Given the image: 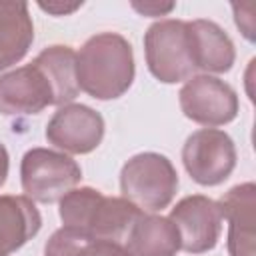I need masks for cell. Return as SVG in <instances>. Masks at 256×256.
I'll list each match as a JSON object with an SVG mask.
<instances>
[{
	"instance_id": "cell-10",
	"label": "cell",
	"mask_w": 256,
	"mask_h": 256,
	"mask_svg": "<svg viewBox=\"0 0 256 256\" xmlns=\"http://www.w3.org/2000/svg\"><path fill=\"white\" fill-rule=\"evenodd\" d=\"M218 206L228 222V254L256 256V186L244 182L230 188Z\"/></svg>"
},
{
	"instance_id": "cell-6",
	"label": "cell",
	"mask_w": 256,
	"mask_h": 256,
	"mask_svg": "<svg viewBox=\"0 0 256 256\" xmlns=\"http://www.w3.org/2000/svg\"><path fill=\"white\" fill-rule=\"evenodd\" d=\"M178 100L184 116L206 128L224 126L238 116L236 90L210 74L188 78L180 88Z\"/></svg>"
},
{
	"instance_id": "cell-16",
	"label": "cell",
	"mask_w": 256,
	"mask_h": 256,
	"mask_svg": "<svg viewBox=\"0 0 256 256\" xmlns=\"http://www.w3.org/2000/svg\"><path fill=\"white\" fill-rule=\"evenodd\" d=\"M124 248L130 256H176L180 250V236L170 218L142 214L124 242Z\"/></svg>"
},
{
	"instance_id": "cell-15",
	"label": "cell",
	"mask_w": 256,
	"mask_h": 256,
	"mask_svg": "<svg viewBox=\"0 0 256 256\" xmlns=\"http://www.w3.org/2000/svg\"><path fill=\"white\" fill-rule=\"evenodd\" d=\"M142 214L144 212L124 196H102L90 216L86 234L96 240L124 244Z\"/></svg>"
},
{
	"instance_id": "cell-24",
	"label": "cell",
	"mask_w": 256,
	"mask_h": 256,
	"mask_svg": "<svg viewBox=\"0 0 256 256\" xmlns=\"http://www.w3.org/2000/svg\"><path fill=\"white\" fill-rule=\"evenodd\" d=\"M0 256H8V254H4V252H0Z\"/></svg>"
},
{
	"instance_id": "cell-5",
	"label": "cell",
	"mask_w": 256,
	"mask_h": 256,
	"mask_svg": "<svg viewBox=\"0 0 256 256\" xmlns=\"http://www.w3.org/2000/svg\"><path fill=\"white\" fill-rule=\"evenodd\" d=\"M182 164L196 184L218 186L236 168L234 140L218 128L196 130L182 146Z\"/></svg>"
},
{
	"instance_id": "cell-18",
	"label": "cell",
	"mask_w": 256,
	"mask_h": 256,
	"mask_svg": "<svg viewBox=\"0 0 256 256\" xmlns=\"http://www.w3.org/2000/svg\"><path fill=\"white\" fill-rule=\"evenodd\" d=\"M88 240L90 236L86 232L62 226L48 238L44 246V256H80V250Z\"/></svg>"
},
{
	"instance_id": "cell-9",
	"label": "cell",
	"mask_w": 256,
	"mask_h": 256,
	"mask_svg": "<svg viewBox=\"0 0 256 256\" xmlns=\"http://www.w3.org/2000/svg\"><path fill=\"white\" fill-rule=\"evenodd\" d=\"M46 106H54L52 90L32 62L0 76V114H38Z\"/></svg>"
},
{
	"instance_id": "cell-7",
	"label": "cell",
	"mask_w": 256,
	"mask_h": 256,
	"mask_svg": "<svg viewBox=\"0 0 256 256\" xmlns=\"http://www.w3.org/2000/svg\"><path fill=\"white\" fill-rule=\"evenodd\" d=\"M178 230L180 250L202 254L218 244L222 232V212L216 200L192 194L182 198L168 216Z\"/></svg>"
},
{
	"instance_id": "cell-17",
	"label": "cell",
	"mask_w": 256,
	"mask_h": 256,
	"mask_svg": "<svg viewBox=\"0 0 256 256\" xmlns=\"http://www.w3.org/2000/svg\"><path fill=\"white\" fill-rule=\"evenodd\" d=\"M104 194L96 188H90V186H84V188H72L68 194H64L58 202H60V220H62V226H68V228H76V230H82L86 232L88 228V222H90V216L96 208V204L100 202Z\"/></svg>"
},
{
	"instance_id": "cell-3",
	"label": "cell",
	"mask_w": 256,
	"mask_h": 256,
	"mask_svg": "<svg viewBox=\"0 0 256 256\" xmlns=\"http://www.w3.org/2000/svg\"><path fill=\"white\" fill-rule=\"evenodd\" d=\"M80 178V164L58 150L32 148L22 156L20 162L22 190L32 202H58L64 194L78 186Z\"/></svg>"
},
{
	"instance_id": "cell-4",
	"label": "cell",
	"mask_w": 256,
	"mask_h": 256,
	"mask_svg": "<svg viewBox=\"0 0 256 256\" xmlns=\"http://www.w3.org/2000/svg\"><path fill=\"white\" fill-rule=\"evenodd\" d=\"M144 54L150 74L164 84L184 82L194 74L184 20L154 22L144 34Z\"/></svg>"
},
{
	"instance_id": "cell-13",
	"label": "cell",
	"mask_w": 256,
	"mask_h": 256,
	"mask_svg": "<svg viewBox=\"0 0 256 256\" xmlns=\"http://www.w3.org/2000/svg\"><path fill=\"white\" fill-rule=\"evenodd\" d=\"M34 40V24L26 2L0 0V70L20 62Z\"/></svg>"
},
{
	"instance_id": "cell-12",
	"label": "cell",
	"mask_w": 256,
	"mask_h": 256,
	"mask_svg": "<svg viewBox=\"0 0 256 256\" xmlns=\"http://www.w3.org/2000/svg\"><path fill=\"white\" fill-rule=\"evenodd\" d=\"M42 228V216L28 196H0V252L10 254L32 240Z\"/></svg>"
},
{
	"instance_id": "cell-20",
	"label": "cell",
	"mask_w": 256,
	"mask_h": 256,
	"mask_svg": "<svg viewBox=\"0 0 256 256\" xmlns=\"http://www.w3.org/2000/svg\"><path fill=\"white\" fill-rule=\"evenodd\" d=\"M80 256H130L128 250L124 248V244L118 242H110V240H96L90 238L82 250Z\"/></svg>"
},
{
	"instance_id": "cell-8",
	"label": "cell",
	"mask_w": 256,
	"mask_h": 256,
	"mask_svg": "<svg viewBox=\"0 0 256 256\" xmlns=\"http://www.w3.org/2000/svg\"><path fill=\"white\" fill-rule=\"evenodd\" d=\"M46 140L68 154H90L104 138V118L86 104L60 106L46 124Z\"/></svg>"
},
{
	"instance_id": "cell-2",
	"label": "cell",
	"mask_w": 256,
	"mask_h": 256,
	"mask_svg": "<svg viewBox=\"0 0 256 256\" xmlns=\"http://www.w3.org/2000/svg\"><path fill=\"white\" fill-rule=\"evenodd\" d=\"M122 196L142 212L166 208L178 192V172L172 162L158 152H140L120 170Z\"/></svg>"
},
{
	"instance_id": "cell-21",
	"label": "cell",
	"mask_w": 256,
	"mask_h": 256,
	"mask_svg": "<svg viewBox=\"0 0 256 256\" xmlns=\"http://www.w3.org/2000/svg\"><path fill=\"white\" fill-rule=\"evenodd\" d=\"M174 2H132V8L140 12L142 16H166L168 12L174 10Z\"/></svg>"
},
{
	"instance_id": "cell-11",
	"label": "cell",
	"mask_w": 256,
	"mask_h": 256,
	"mask_svg": "<svg viewBox=\"0 0 256 256\" xmlns=\"http://www.w3.org/2000/svg\"><path fill=\"white\" fill-rule=\"evenodd\" d=\"M188 50L194 70L206 74H224L236 60V50L230 36L212 20H190L186 22Z\"/></svg>"
},
{
	"instance_id": "cell-1",
	"label": "cell",
	"mask_w": 256,
	"mask_h": 256,
	"mask_svg": "<svg viewBox=\"0 0 256 256\" xmlns=\"http://www.w3.org/2000/svg\"><path fill=\"white\" fill-rule=\"evenodd\" d=\"M134 74L132 44L122 34H94L76 52L78 86L96 100L120 98L132 86Z\"/></svg>"
},
{
	"instance_id": "cell-23",
	"label": "cell",
	"mask_w": 256,
	"mask_h": 256,
	"mask_svg": "<svg viewBox=\"0 0 256 256\" xmlns=\"http://www.w3.org/2000/svg\"><path fill=\"white\" fill-rule=\"evenodd\" d=\"M8 170H10V156H8L6 146L0 142V188L4 186V182L8 178Z\"/></svg>"
},
{
	"instance_id": "cell-22",
	"label": "cell",
	"mask_w": 256,
	"mask_h": 256,
	"mask_svg": "<svg viewBox=\"0 0 256 256\" xmlns=\"http://www.w3.org/2000/svg\"><path fill=\"white\" fill-rule=\"evenodd\" d=\"M44 12L48 14H54V16H66V14H72L74 10H78L82 6V2H76V4H62V2H40L38 4Z\"/></svg>"
},
{
	"instance_id": "cell-19",
	"label": "cell",
	"mask_w": 256,
	"mask_h": 256,
	"mask_svg": "<svg viewBox=\"0 0 256 256\" xmlns=\"http://www.w3.org/2000/svg\"><path fill=\"white\" fill-rule=\"evenodd\" d=\"M232 12H234V22L240 28L242 36L248 42H254L256 38V2H234L232 4Z\"/></svg>"
},
{
	"instance_id": "cell-14",
	"label": "cell",
	"mask_w": 256,
	"mask_h": 256,
	"mask_svg": "<svg viewBox=\"0 0 256 256\" xmlns=\"http://www.w3.org/2000/svg\"><path fill=\"white\" fill-rule=\"evenodd\" d=\"M32 64L42 72V76L50 84L54 106L72 104V100L80 92L76 80V52L70 46L54 44L44 48L32 60Z\"/></svg>"
}]
</instances>
